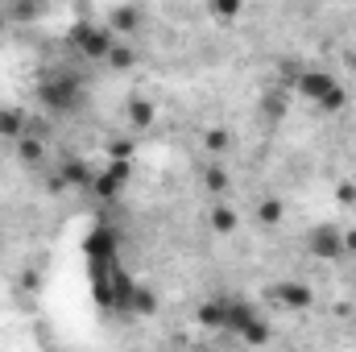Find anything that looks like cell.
I'll return each mask as SVG.
<instances>
[{
    "instance_id": "obj_21",
    "label": "cell",
    "mask_w": 356,
    "mask_h": 352,
    "mask_svg": "<svg viewBox=\"0 0 356 352\" xmlns=\"http://www.w3.org/2000/svg\"><path fill=\"white\" fill-rule=\"evenodd\" d=\"M269 336H273V328H269V319H261V315L241 332V340H245V344H269Z\"/></svg>"
},
{
    "instance_id": "obj_28",
    "label": "cell",
    "mask_w": 356,
    "mask_h": 352,
    "mask_svg": "<svg viewBox=\"0 0 356 352\" xmlns=\"http://www.w3.org/2000/svg\"><path fill=\"white\" fill-rule=\"evenodd\" d=\"M344 253H356V228L353 232H344Z\"/></svg>"
},
{
    "instance_id": "obj_3",
    "label": "cell",
    "mask_w": 356,
    "mask_h": 352,
    "mask_svg": "<svg viewBox=\"0 0 356 352\" xmlns=\"http://www.w3.org/2000/svg\"><path fill=\"white\" fill-rule=\"evenodd\" d=\"M307 253L319 257V262L344 257V228H336V224H315V228L307 232Z\"/></svg>"
},
{
    "instance_id": "obj_2",
    "label": "cell",
    "mask_w": 356,
    "mask_h": 352,
    "mask_svg": "<svg viewBox=\"0 0 356 352\" xmlns=\"http://www.w3.org/2000/svg\"><path fill=\"white\" fill-rule=\"evenodd\" d=\"M71 46L79 50V58H88V63H104L108 54H112V46H116V33L108 29V25H95V21H79V25H71Z\"/></svg>"
},
{
    "instance_id": "obj_18",
    "label": "cell",
    "mask_w": 356,
    "mask_h": 352,
    "mask_svg": "<svg viewBox=\"0 0 356 352\" xmlns=\"http://www.w3.org/2000/svg\"><path fill=\"white\" fill-rule=\"evenodd\" d=\"M0 137H25V112L21 108H4L0 112Z\"/></svg>"
},
{
    "instance_id": "obj_19",
    "label": "cell",
    "mask_w": 356,
    "mask_h": 352,
    "mask_svg": "<svg viewBox=\"0 0 356 352\" xmlns=\"http://www.w3.org/2000/svg\"><path fill=\"white\" fill-rule=\"evenodd\" d=\"M315 108H319V112H327V116L344 112V108H348V88H344V83H336V88L327 91V95H323V99H319Z\"/></svg>"
},
{
    "instance_id": "obj_5",
    "label": "cell",
    "mask_w": 356,
    "mask_h": 352,
    "mask_svg": "<svg viewBox=\"0 0 356 352\" xmlns=\"http://www.w3.org/2000/svg\"><path fill=\"white\" fill-rule=\"evenodd\" d=\"M133 178V162L129 158H108V170L104 175H95L91 182V191L99 195V199H116L120 191H124V182Z\"/></svg>"
},
{
    "instance_id": "obj_8",
    "label": "cell",
    "mask_w": 356,
    "mask_h": 352,
    "mask_svg": "<svg viewBox=\"0 0 356 352\" xmlns=\"http://www.w3.org/2000/svg\"><path fill=\"white\" fill-rule=\"evenodd\" d=\"M257 315H261V311H257L249 298H232V303H228V319H224V332L241 336V332H245V328H249Z\"/></svg>"
},
{
    "instance_id": "obj_6",
    "label": "cell",
    "mask_w": 356,
    "mask_h": 352,
    "mask_svg": "<svg viewBox=\"0 0 356 352\" xmlns=\"http://www.w3.org/2000/svg\"><path fill=\"white\" fill-rule=\"evenodd\" d=\"M269 294H273V303L286 307V311H311V303H315V290H311L307 282H294V278H290V282H277Z\"/></svg>"
},
{
    "instance_id": "obj_10",
    "label": "cell",
    "mask_w": 356,
    "mask_h": 352,
    "mask_svg": "<svg viewBox=\"0 0 356 352\" xmlns=\"http://www.w3.org/2000/svg\"><path fill=\"white\" fill-rule=\"evenodd\" d=\"M108 21H112V25H108L112 33H137V29H141V8H137V4H116Z\"/></svg>"
},
{
    "instance_id": "obj_16",
    "label": "cell",
    "mask_w": 356,
    "mask_h": 352,
    "mask_svg": "<svg viewBox=\"0 0 356 352\" xmlns=\"http://www.w3.org/2000/svg\"><path fill=\"white\" fill-rule=\"evenodd\" d=\"M207 13H211L220 25H232V21L245 13V0H207Z\"/></svg>"
},
{
    "instance_id": "obj_9",
    "label": "cell",
    "mask_w": 356,
    "mask_h": 352,
    "mask_svg": "<svg viewBox=\"0 0 356 352\" xmlns=\"http://www.w3.org/2000/svg\"><path fill=\"white\" fill-rule=\"evenodd\" d=\"M124 120L141 133V129H149V125L158 120V108H154L145 95H133V99H129V108H124Z\"/></svg>"
},
{
    "instance_id": "obj_23",
    "label": "cell",
    "mask_w": 356,
    "mask_h": 352,
    "mask_svg": "<svg viewBox=\"0 0 356 352\" xmlns=\"http://www.w3.org/2000/svg\"><path fill=\"white\" fill-rule=\"evenodd\" d=\"M203 186H207L211 195H224V191H228V170H224V166H207V170H203Z\"/></svg>"
},
{
    "instance_id": "obj_17",
    "label": "cell",
    "mask_w": 356,
    "mask_h": 352,
    "mask_svg": "<svg viewBox=\"0 0 356 352\" xmlns=\"http://www.w3.org/2000/svg\"><path fill=\"white\" fill-rule=\"evenodd\" d=\"M207 224H211V232H216V237H228V232H236V211L220 203V207H211Z\"/></svg>"
},
{
    "instance_id": "obj_25",
    "label": "cell",
    "mask_w": 356,
    "mask_h": 352,
    "mask_svg": "<svg viewBox=\"0 0 356 352\" xmlns=\"http://www.w3.org/2000/svg\"><path fill=\"white\" fill-rule=\"evenodd\" d=\"M261 112H266L269 120H277V116L286 112V95H282V91H269V95H266V104H261Z\"/></svg>"
},
{
    "instance_id": "obj_27",
    "label": "cell",
    "mask_w": 356,
    "mask_h": 352,
    "mask_svg": "<svg viewBox=\"0 0 356 352\" xmlns=\"http://www.w3.org/2000/svg\"><path fill=\"white\" fill-rule=\"evenodd\" d=\"M336 203H340V207H353L356 203V182H340V186H336Z\"/></svg>"
},
{
    "instance_id": "obj_24",
    "label": "cell",
    "mask_w": 356,
    "mask_h": 352,
    "mask_svg": "<svg viewBox=\"0 0 356 352\" xmlns=\"http://www.w3.org/2000/svg\"><path fill=\"white\" fill-rule=\"evenodd\" d=\"M228 141H232L228 129H207V133H203V150H207V154H224Z\"/></svg>"
},
{
    "instance_id": "obj_15",
    "label": "cell",
    "mask_w": 356,
    "mask_h": 352,
    "mask_svg": "<svg viewBox=\"0 0 356 352\" xmlns=\"http://www.w3.org/2000/svg\"><path fill=\"white\" fill-rule=\"evenodd\" d=\"M17 158H21L25 166H38V162L46 158V141H42V137H17Z\"/></svg>"
},
{
    "instance_id": "obj_26",
    "label": "cell",
    "mask_w": 356,
    "mask_h": 352,
    "mask_svg": "<svg viewBox=\"0 0 356 352\" xmlns=\"http://www.w3.org/2000/svg\"><path fill=\"white\" fill-rule=\"evenodd\" d=\"M108 158H129V162H133V141H129V137L108 141Z\"/></svg>"
},
{
    "instance_id": "obj_7",
    "label": "cell",
    "mask_w": 356,
    "mask_h": 352,
    "mask_svg": "<svg viewBox=\"0 0 356 352\" xmlns=\"http://www.w3.org/2000/svg\"><path fill=\"white\" fill-rule=\"evenodd\" d=\"M332 88H336V75H327V71H302V75L294 79V91H298L302 99H311V104H319Z\"/></svg>"
},
{
    "instance_id": "obj_29",
    "label": "cell",
    "mask_w": 356,
    "mask_h": 352,
    "mask_svg": "<svg viewBox=\"0 0 356 352\" xmlns=\"http://www.w3.org/2000/svg\"><path fill=\"white\" fill-rule=\"evenodd\" d=\"M4 25H8V13H4V8H0V33H4Z\"/></svg>"
},
{
    "instance_id": "obj_13",
    "label": "cell",
    "mask_w": 356,
    "mask_h": 352,
    "mask_svg": "<svg viewBox=\"0 0 356 352\" xmlns=\"http://www.w3.org/2000/svg\"><path fill=\"white\" fill-rule=\"evenodd\" d=\"M158 311V294L149 290V286H133V298H129V315H154Z\"/></svg>"
},
{
    "instance_id": "obj_12",
    "label": "cell",
    "mask_w": 356,
    "mask_h": 352,
    "mask_svg": "<svg viewBox=\"0 0 356 352\" xmlns=\"http://www.w3.org/2000/svg\"><path fill=\"white\" fill-rule=\"evenodd\" d=\"M58 175L67 178V186H75V191H91V182H95L91 166H88V162H79V158H67Z\"/></svg>"
},
{
    "instance_id": "obj_1",
    "label": "cell",
    "mask_w": 356,
    "mask_h": 352,
    "mask_svg": "<svg viewBox=\"0 0 356 352\" xmlns=\"http://www.w3.org/2000/svg\"><path fill=\"white\" fill-rule=\"evenodd\" d=\"M38 99H42V108H50V112H71V108H79V99H83V83H79V75L67 71V67L46 71V75L38 79Z\"/></svg>"
},
{
    "instance_id": "obj_11",
    "label": "cell",
    "mask_w": 356,
    "mask_h": 352,
    "mask_svg": "<svg viewBox=\"0 0 356 352\" xmlns=\"http://www.w3.org/2000/svg\"><path fill=\"white\" fill-rule=\"evenodd\" d=\"M224 319H228V303H224V298H211V303H203V307L195 311V323H199V328H211V332H220Z\"/></svg>"
},
{
    "instance_id": "obj_30",
    "label": "cell",
    "mask_w": 356,
    "mask_h": 352,
    "mask_svg": "<svg viewBox=\"0 0 356 352\" xmlns=\"http://www.w3.org/2000/svg\"><path fill=\"white\" fill-rule=\"evenodd\" d=\"M0 253H4V245H0Z\"/></svg>"
},
{
    "instance_id": "obj_4",
    "label": "cell",
    "mask_w": 356,
    "mask_h": 352,
    "mask_svg": "<svg viewBox=\"0 0 356 352\" xmlns=\"http://www.w3.org/2000/svg\"><path fill=\"white\" fill-rule=\"evenodd\" d=\"M116 249H120V241H116V232L108 228V224H99V228H91L88 241H83V253H88V265H116Z\"/></svg>"
},
{
    "instance_id": "obj_20",
    "label": "cell",
    "mask_w": 356,
    "mask_h": 352,
    "mask_svg": "<svg viewBox=\"0 0 356 352\" xmlns=\"http://www.w3.org/2000/svg\"><path fill=\"white\" fill-rule=\"evenodd\" d=\"M8 21H33L42 13V0H8Z\"/></svg>"
},
{
    "instance_id": "obj_22",
    "label": "cell",
    "mask_w": 356,
    "mask_h": 352,
    "mask_svg": "<svg viewBox=\"0 0 356 352\" xmlns=\"http://www.w3.org/2000/svg\"><path fill=\"white\" fill-rule=\"evenodd\" d=\"M112 71H129V67H137V54H133V46H112V54L104 58Z\"/></svg>"
},
{
    "instance_id": "obj_14",
    "label": "cell",
    "mask_w": 356,
    "mask_h": 352,
    "mask_svg": "<svg viewBox=\"0 0 356 352\" xmlns=\"http://www.w3.org/2000/svg\"><path fill=\"white\" fill-rule=\"evenodd\" d=\"M282 216H286V203H282L277 195H269V199L257 203V224H261V228H277Z\"/></svg>"
}]
</instances>
